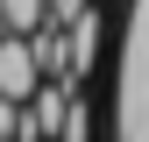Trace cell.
Listing matches in <instances>:
<instances>
[{
	"instance_id": "6da1fadb",
	"label": "cell",
	"mask_w": 149,
	"mask_h": 142,
	"mask_svg": "<svg viewBox=\"0 0 149 142\" xmlns=\"http://www.w3.org/2000/svg\"><path fill=\"white\" fill-rule=\"evenodd\" d=\"M43 85V57H36V36H0V93L7 100H29Z\"/></svg>"
},
{
	"instance_id": "7a4b0ae2",
	"label": "cell",
	"mask_w": 149,
	"mask_h": 142,
	"mask_svg": "<svg viewBox=\"0 0 149 142\" xmlns=\"http://www.w3.org/2000/svg\"><path fill=\"white\" fill-rule=\"evenodd\" d=\"M50 22V0H0V29H14V36H36Z\"/></svg>"
},
{
	"instance_id": "3957f363",
	"label": "cell",
	"mask_w": 149,
	"mask_h": 142,
	"mask_svg": "<svg viewBox=\"0 0 149 142\" xmlns=\"http://www.w3.org/2000/svg\"><path fill=\"white\" fill-rule=\"evenodd\" d=\"M0 142H14V135H0Z\"/></svg>"
}]
</instances>
